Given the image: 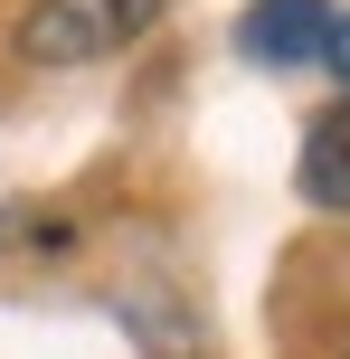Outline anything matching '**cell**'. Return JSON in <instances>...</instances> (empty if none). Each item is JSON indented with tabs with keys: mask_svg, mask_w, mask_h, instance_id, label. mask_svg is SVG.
<instances>
[{
	"mask_svg": "<svg viewBox=\"0 0 350 359\" xmlns=\"http://www.w3.org/2000/svg\"><path fill=\"white\" fill-rule=\"evenodd\" d=\"M152 19H161V0H29L10 48L29 67H95V57L133 48Z\"/></svg>",
	"mask_w": 350,
	"mask_h": 359,
	"instance_id": "cell-1",
	"label": "cell"
},
{
	"mask_svg": "<svg viewBox=\"0 0 350 359\" xmlns=\"http://www.w3.org/2000/svg\"><path fill=\"white\" fill-rule=\"evenodd\" d=\"M332 0H246L237 19V48L256 57V67H322V48H332Z\"/></svg>",
	"mask_w": 350,
	"mask_h": 359,
	"instance_id": "cell-2",
	"label": "cell"
},
{
	"mask_svg": "<svg viewBox=\"0 0 350 359\" xmlns=\"http://www.w3.org/2000/svg\"><path fill=\"white\" fill-rule=\"evenodd\" d=\"M303 198H313V208H350V133L341 123H322L313 142H303Z\"/></svg>",
	"mask_w": 350,
	"mask_h": 359,
	"instance_id": "cell-3",
	"label": "cell"
},
{
	"mask_svg": "<svg viewBox=\"0 0 350 359\" xmlns=\"http://www.w3.org/2000/svg\"><path fill=\"white\" fill-rule=\"evenodd\" d=\"M322 67H332V76H341V86H350V10L332 19V48H322Z\"/></svg>",
	"mask_w": 350,
	"mask_h": 359,
	"instance_id": "cell-4",
	"label": "cell"
},
{
	"mask_svg": "<svg viewBox=\"0 0 350 359\" xmlns=\"http://www.w3.org/2000/svg\"><path fill=\"white\" fill-rule=\"evenodd\" d=\"M332 123H341V133H350V104H341V114H332Z\"/></svg>",
	"mask_w": 350,
	"mask_h": 359,
	"instance_id": "cell-5",
	"label": "cell"
},
{
	"mask_svg": "<svg viewBox=\"0 0 350 359\" xmlns=\"http://www.w3.org/2000/svg\"><path fill=\"white\" fill-rule=\"evenodd\" d=\"M0 236H10V217H0Z\"/></svg>",
	"mask_w": 350,
	"mask_h": 359,
	"instance_id": "cell-6",
	"label": "cell"
}]
</instances>
